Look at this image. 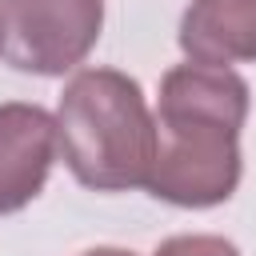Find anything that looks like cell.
<instances>
[{
	"instance_id": "52a82bcc",
	"label": "cell",
	"mask_w": 256,
	"mask_h": 256,
	"mask_svg": "<svg viewBox=\"0 0 256 256\" xmlns=\"http://www.w3.org/2000/svg\"><path fill=\"white\" fill-rule=\"evenodd\" d=\"M84 256H132V252H120V248H92V252H84Z\"/></svg>"
},
{
	"instance_id": "7a4b0ae2",
	"label": "cell",
	"mask_w": 256,
	"mask_h": 256,
	"mask_svg": "<svg viewBox=\"0 0 256 256\" xmlns=\"http://www.w3.org/2000/svg\"><path fill=\"white\" fill-rule=\"evenodd\" d=\"M56 144L84 188L124 192L148 184L160 136L136 80L116 68H84L60 96Z\"/></svg>"
},
{
	"instance_id": "6da1fadb",
	"label": "cell",
	"mask_w": 256,
	"mask_h": 256,
	"mask_svg": "<svg viewBox=\"0 0 256 256\" xmlns=\"http://www.w3.org/2000/svg\"><path fill=\"white\" fill-rule=\"evenodd\" d=\"M248 116V84L232 68L180 64L160 84L156 104V164L148 192L180 204L208 208L240 184V128Z\"/></svg>"
},
{
	"instance_id": "8992f818",
	"label": "cell",
	"mask_w": 256,
	"mask_h": 256,
	"mask_svg": "<svg viewBox=\"0 0 256 256\" xmlns=\"http://www.w3.org/2000/svg\"><path fill=\"white\" fill-rule=\"evenodd\" d=\"M156 256H240V252L220 236H176V240L160 244Z\"/></svg>"
},
{
	"instance_id": "5b68a950",
	"label": "cell",
	"mask_w": 256,
	"mask_h": 256,
	"mask_svg": "<svg viewBox=\"0 0 256 256\" xmlns=\"http://www.w3.org/2000/svg\"><path fill=\"white\" fill-rule=\"evenodd\" d=\"M180 48L192 64L212 68L256 60V0H192L180 20Z\"/></svg>"
},
{
	"instance_id": "277c9868",
	"label": "cell",
	"mask_w": 256,
	"mask_h": 256,
	"mask_svg": "<svg viewBox=\"0 0 256 256\" xmlns=\"http://www.w3.org/2000/svg\"><path fill=\"white\" fill-rule=\"evenodd\" d=\"M56 148V116L36 104H0V216L44 188Z\"/></svg>"
},
{
	"instance_id": "3957f363",
	"label": "cell",
	"mask_w": 256,
	"mask_h": 256,
	"mask_svg": "<svg viewBox=\"0 0 256 256\" xmlns=\"http://www.w3.org/2000/svg\"><path fill=\"white\" fill-rule=\"evenodd\" d=\"M104 0H0V52L36 76L72 72L96 44Z\"/></svg>"
}]
</instances>
